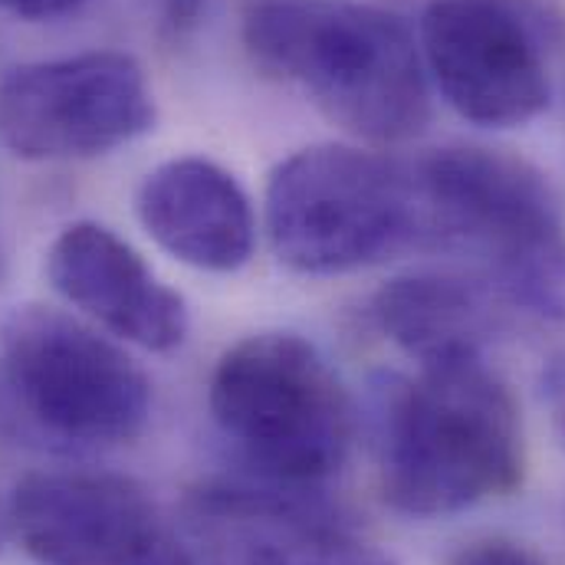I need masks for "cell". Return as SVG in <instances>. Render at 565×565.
I'll use <instances>...</instances> for the list:
<instances>
[{
  "label": "cell",
  "mask_w": 565,
  "mask_h": 565,
  "mask_svg": "<svg viewBox=\"0 0 565 565\" xmlns=\"http://www.w3.org/2000/svg\"><path fill=\"white\" fill-rule=\"evenodd\" d=\"M369 427L379 483L405 516H450L523 483L516 402L483 359L395 372L369 385Z\"/></svg>",
  "instance_id": "6da1fadb"
},
{
  "label": "cell",
  "mask_w": 565,
  "mask_h": 565,
  "mask_svg": "<svg viewBox=\"0 0 565 565\" xmlns=\"http://www.w3.org/2000/svg\"><path fill=\"white\" fill-rule=\"evenodd\" d=\"M244 46L329 122L372 145H402L430 119L427 70L408 23L355 0H254Z\"/></svg>",
  "instance_id": "7a4b0ae2"
},
{
  "label": "cell",
  "mask_w": 565,
  "mask_h": 565,
  "mask_svg": "<svg viewBox=\"0 0 565 565\" xmlns=\"http://www.w3.org/2000/svg\"><path fill=\"white\" fill-rule=\"evenodd\" d=\"M427 247L480 260L510 306L565 319V224L546 174L500 148L447 145L415 164Z\"/></svg>",
  "instance_id": "3957f363"
},
{
  "label": "cell",
  "mask_w": 565,
  "mask_h": 565,
  "mask_svg": "<svg viewBox=\"0 0 565 565\" xmlns=\"http://www.w3.org/2000/svg\"><path fill=\"white\" fill-rule=\"evenodd\" d=\"M151 415V385L106 335L50 306L0 326V437L83 454L132 444Z\"/></svg>",
  "instance_id": "277c9868"
},
{
  "label": "cell",
  "mask_w": 565,
  "mask_h": 565,
  "mask_svg": "<svg viewBox=\"0 0 565 565\" xmlns=\"http://www.w3.org/2000/svg\"><path fill=\"white\" fill-rule=\"evenodd\" d=\"M270 244L296 274H355L427 247L415 164L355 145H312L267 184Z\"/></svg>",
  "instance_id": "5b68a950"
},
{
  "label": "cell",
  "mask_w": 565,
  "mask_h": 565,
  "mask_svg": "<svg viewBox=\"0 0 565 565\" xmlns=\"http://www.w3.org/2000/svg\"><path fill=\"white\" fill-rule=\"evenodd\" d=\"M207 405L247 463L289 487L332 477L355 434L349 392L296 332H254L234 342L211 375Z\"/></svg>",
  "instance_id": "8992f818"
},
{
  "label": "cell",
  "mask_w": 565,
  "mask_h": 565,
  "mask_svg": "<svg viewBox=\"0 0 565 565\" xmlns=\"http://www.w3.org/2000/svg\"><path fill=\"white\" fill-rule=\"evenodd\" d=\"M154 116L141 63L119 50L23 63L0 79V145L23 161L109 154L148 136Z\"/></svg>",
  "instance_id": "52a82bcc"
},
{
  "label": "cell",
  "mask_w": 565,
  "mask_h": 565,
  "mask_svg": "<svg viewBox=\"0 0 565 565\" xmlns=\"http://www.w3.org/2000/svg\"><path fill=\"white\" fill-rule=\"evenodd\" d=\"M418 46L447 106L480 129H516L550 106V23L530 0H430Z\"/></svg>",
  "instance_id": "ba28073f"
},
{
  "label": "cell",
  "mask_w": 565,
  "mask_h": 565,
  "mask_svg": "<svg viewBox=\"0 0 565 565\" xmlns=\"http://www.w3.org/2000/svg\"><path fill=\"white\" fill-rule=\"evenodd\" d=\"M174 546L184 565H398L306 487L264 477L191 490Z\"/></svg>",
  "instance_id": "9c48e42d"
},
{
  "label": "cell",
  "mask_w": 565,
  "mask_h": 565,
  "mask_svg": "<svg viewBox=\"0 0 565 565\" xmlns=\"http://www.w3.org/2000/svg\"><path fill=\"white\" fill-rule=\"evenodd\" d=\"M7 526L36 565H132L161 536L145 487L109 470L26 473Z\"/></svg>",
  "instance_id": "30bf717a"
},
{
  "label": "cell",
  "mask_w": 565,
  "mask_h": 565,
  "mask_svg": "<svg viewBox=\"0 0 565 565\" xmlns=\"http://www.w3.org/2000/svg\"><path fill=\"white\" fill-rule=\"evenodd\" d=\"M50 286L106 332L148 352L188 339L191 312L178 289L154 277L139 250L96 221H76L46 250Z\"/></svg>",
  "instance_id": "8fae6325"
},
{
  "label": "cell",
  "mask_w": 565,
  "mask_h": 565,
  "mask_svg": "<svg viewBox=\"0 0 565 565\" xmlns=\"http://www.w3.org/2000/svg\"><path fill=\"white\" fill-rule=\"evenodd\" d=\"M136 214L164 254L194 270L234 274L254 257L250 198L217 161L188 154L151 168L141 178Z\"/></svg>",
  "instance_id": "7c38bea8"
},
{
  "label": "cell",
  "mask_w": 565,
  "mask_h": 565,
  "mask_svg": "<svg viewBox=\"0 0 565 565\" xmlns=\"http://www.w3.org/2000/svg\"><path fill=\"white\" fill-rule=\"evenodd\" d=\"M379 329L422 369L483 359L497 312L490 289L450 274H405L372 299Z\"/></svg>",
  "instance_id": "4fadbf2b"
},
{
  "label": "cell",
  "mask_w": 565,
  "mask_h": 565,
  "mask_svg": "<svg viewBox=\"0 0 565 565\" xmlns=\"http://www.w3.org/2000/svg\"><path fill=\"white\" fill-rule=\"evenodd\" d=\"M447 565H550L533 550L513 540H473L460 546Z\"/></svg>",
  "instance_id": "5bb4252c"
},
{
  "label": "cell",
  "mask_w": 565,
  "mask_h": 565,
  "mask_svg": "<svg viewBox=\"0 0 565 565\" xmlns=\"http://www.w3.org/2000/svg\"><path fill=\"white\" fill-rule=\"evenodd\" d=\"M540 395L546 405V415L553 422V430L559 437V444L565 447V352L553 355L550 365L540 375Z\"/></svg>",
  "instance_id": "9a60e30c"
},
{
  "label": "cell",
  "mask_w": 565,
  "mask_h": 565,
  "mask_svg": "<svg viewBox=\"0 0 565 565\" xmlns=\"http://www.w3.org/2000/svg\"><path fill=\"white\" fill-rule=\"evenodd\" d=\"M86 3L89 0H0V10L26 23H50L79 13Z\"/></svg>",
  "instance_id": "2e32d148"
},
{
  "label": "cell",
  "mask_w": 565,
  "mask_h": 565,
  "mask_svg": "<svg viewBox=\"0 0 565 565\" xmlns=\"http://www.w3.org/2000/svg\"><path fill=\"white\" fill-rule=\"evenodd\" d=\"M151 3H154L158 23L174 36L191 33L207 10V0H151Z\"/></svg>",
  "instance_id": "e0dca14e"
},
{
  "label": "cell",
  "mask_w": 565,
  "mask_h": 565,
  "mask_svg": "<svg viewBox=\"0 0 565 565\" xmlns=\"http://www.w3.org/2000/svg\"><path fill=\"white\" fill-rule=\"evenodd\" d=\"M132 565H184L181 559V553H178V546H174V540H164V536H158L145 553H141L139 559Z\"/></svg>",
  "instance_id": "ac0fdd59"
},
{
  "label": "cell",
  "mask_w": 565,
  "mask_h": 565,
  "mask_svg": "<svg viewBox=\"0 0 565 565\" xmlns=\"http://www.w3.org/2000/svg\"><path fill=\"white\" fill-rule=\"evenodd\" d=\"M7 536H10V526H7V510H0V550H3V543H7Z\"/></svg>",
  "instance_id": "d6986e66"
},
{
  "label": "cell",
  "mask_w": 565,
  "mask_h": 565,
  "mask_svg": "<svg viewBox=\"0 0 565 565\" xmlns=\"http://www.w3.org/2000/svg\"><path fill=\"white\" fill-rule=\"evenodd\" d=\"M0 277H3V250H0Z\"/></svg>",
  "instance_id": "ffe728a7"
}]
</instances>
